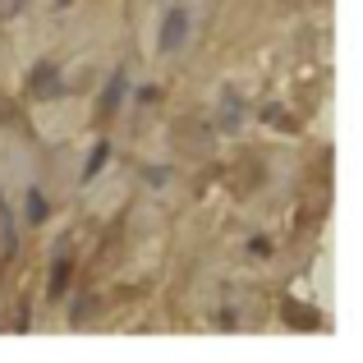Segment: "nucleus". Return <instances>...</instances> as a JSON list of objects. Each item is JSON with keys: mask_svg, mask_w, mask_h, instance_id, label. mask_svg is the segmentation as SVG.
I'll return each mask as SVG.
<instances>
[{"mask_svg": "<svg viewBox=\"0 0 363 363\" xmlns=\"http://www.w3.org/2000/svg\"><path fill=\"white\" fill-rule=\"evenodd\" d=\"M184 37H189V14H184V9H170L166 28H161V51H175Z\"/></svg>", "mask_w": 363, "mask_h": 363, "instance_id": "f257e3e1", "label": "nucleus"}, {"mask_svg": "<svg viewBox=\"0 0 363 363\" xmlns=\"http://www.w3.org/2000/svg\"><path fill=\"white\" fill-rule=\"evenodd\" d=\"M28 88H33L37 97H55V92H60V79H55L51 65H37V69L28 74Z\"/></svg>", "mask_w": 363, "mask_h": 363, "instance_id": "f03ea898", "label": "nucleus"}, {"mask_svg": "<svg viewBox=\"0 0 363 363\" xmlns=\"http://www.w3.org/2000/svg\"><path fill=\"white\" fill-rule=\"evenodd\" d=\"M23 212H28V221H33V225L46 221V198H42V189H28V207H23Z\"/></svg>", "mask_w": 363, "mask_h": 363, "instance_id": "7ed1b4c3", "label": "nucleus"}, {"mask_svg": "<svg viewBox=\"0 0 363 363\" xmlns=\"http://www.w3.org/2000/svg\"><path fill=\"white\" fill-rule=\"evenodd\" d=\"M106 161H111V143H97V147H92V157H88V166H83V179H92L101 166H106Z\"/></svg>", "mask_w": 363, "mask_h": 363, "instance_id": "20e7f679", "label": "nucleus"}, {"mask_svg": "<svg viewBox=\"0 0 363 363\" xmlns=\"http://www.w3.org/2000/svg\"><path fill=\"white\" fill-rule=\"evenodd\" d=\"M0 253H14V221L5 212V198H0Z\"/></svg>", "mask_w": 363, "mask_h": 363, "instance_id": "39448f33", "label": "nucleus"}, {"mask_svg": "<svg viewBox=\"0 0 363 363\" xmlns=\"http://www.w3.org/2000/svg\"><path fill=\"white\" fill-rule=\"evenodd\" d=\"M65 285H69V262L60 257V262L51 267V299H60V294H65Z\"/></svg>", "mask_w": 363, "mask_h": 363, "instance_id": "423d86ee", "label": "nucleus"}, {"mask_svg": "<svg viewBox=\"0 0 363 363\" xmlns=\"http://www.w3.org/2000/svg\"><path fill=\"white\" fill-rule=\"evenodd\" d=\"M124 88H129V79H124V74H116V79H111V88H106V97H101V106L116 111V106H120V97H124Z\"/></svg>", "mask_w": 363, "mask_h": 363, "instance_id": "0eeeda50", "label": "nucleus"}]
</instances>
